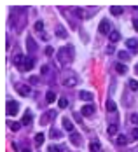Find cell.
<instances>
[{"mask_svg":"<svg viewBox=\"0 0 138 152\" xmlns=\"http://www.w3.org/2000/svg\"><path fill=\"white\" fill-rule=\"evenodd\" d=\"M77 82H79V77H77L74 72L67 70V72L63 74V81H61V84H63V86H67V88H74Z\"/></svg>","mask_w":138,"mask_h":152,"instance_id":"1","label":"cell"},{"mask_svg":"<svg viewBox=\"0 0 138 152\" xmlns=\"http://www.w3.org/2000/svg\"><path fill=\"white\" fill-rule=\"evenodd\" d=\"M72 47H61L60 51H58V60L63 63V65H67V63H70L72 61Z\"/></svg>","mask_w":138,"mask_h":152,"instance_id":"2","label":"cell"},{"mask_svg":"<svg viewBox=\"0 0 138 152\" xmlns=\"http://www.w3.org/2000/svg\"><path fill=\"white\" fill-rule=\"evenodd\" d=\"M33 65H35V60H33V56H26V58H25V61H23V65L19 67V70H23V72H28V70H32V68H33Z\"/></svg>","mask_w":138,"mask_h":152,"instance_id":"3","label":"cell"},{"mask_svg":"<svg viewBox=\"0 0 138 152\" xmlns=\"http://www.w3.org/2000/svg\"><path fill=\"white\" fill-rule=\"evenodd\" d=\"M112 25L109 23V19H103L102 23H100V26H98V32L100 33H103V35H109L110 32H112V28H110Z\"/></svg>","mask_w":138,"mask_h":152,"instance_id":"4","label":"cell"},{"mask_svg":"<svg viewBox=\"0 0 138 152\" xmlns=\"http://www.w3.org/2000/svg\"><path fill=\"white\" fill-rule=\"evenodd\" d=\"M18 109H19L18 102H14V100H9L7 102V114L9 116H16L18 114Z\"/></svg>","mask_w":138,"mask_h":152,"instance_id":"5","label":"cell"},{"mask_svg":"<svg viewBox=\"0 0 138 152\" xmlns=\"http://www.w3.org/2000/svg\"><path fill=\"white\" fill-rule=\"evenodd\" d=\"M54 117H56V112H54V110H47V112L42 116V119H40V121H42V124H47V123H49V119H54Z\"/></svg>","mask_w":138,"mask_h":152,"instance_id":"6","label":"cell"},{"mask_svg":"<svg viewBox=\"0 0 138 152\" xmlns=\"http://www.w3.org/2000/svg\"><path fill=\"white\" fill-rule=\"evenodd\" d=\"M109 40H110L112 44H116V42H119V40H121V33H119L117 30H112V32L109 33Z\"/></svg>","mask_w":138,"mask_h":152,"instance_id":"7","label":"cell"},{"mask_svg":"<svg viewBox=\"0 0 138 152\" xmlns=\"http://www.w3.org/2000/svg\"><path fill=\"white\" fill-rule=\"evenodd\" d=\"M93 112H95V107H93V105H84V107L81 109V114H82V116H86V117L93 116Z\"/></svg>","mask_w":138,"mask_h":152,"instance_id":"8","label":"cell"},{"mask_svg":"<svg viewBox=\"0 0 138 152\" xmlns=\"http://www.w3.org/2000/svg\"><path fill=\"white\" fill-rule=\"evenodd\" d=\"M61 123H63V128H65L68 133H74V124H72V121H70L68 117H63Z\"/></svg>","mask_w":138,"mask_h":152,"instance_id":"9","label":"cell"},{"mask_svg":"<svg viewBox=\"0 0 138 152\" xmlns=\"http://www.w3.org/2000/svg\"><path fill=\"white\" fill-rule=\"evenodd\" d=\"M70 142H72L74 145H77V147H79V145L82 144V138H81V135H77V133L74 131V133H70Z\"/></svg>","mask_w":138,"mask_h":152,"instance_id":"10","label":"cell"},{"mask_svg":"<svg viewBox=\"0 0 138 152\" xmlns=\"http://www.w3.org/2000/svg\"><path fill=\"white\" fill-rule=\"evenodd\" d=\"M26 46H28V53H30V54H33V53H35V49H37V44H35V40H33L32 37H28Z\"/></svg>","mask_w":138,"mask_h":152,"instance_id":"11","label":"cell"},{"mask_svg":"<svg viewBox=\"0 0 138 152\" xmlns=\"http://www.w3.org/2000/svg\"><path fill=\"white\" fill-rule=\"evenodd\" d=\"M126 46H128L133 53H138V42L135 39H128V40H126Z\"/></svg>","mask_w":138,"mask_h":152,"instance_id":"12","label":"cell"},{"mask_svg":"<svg viewBox=\"0 0 138 152\" xmlns=\"http://www.w3.org/2000/svg\"><path fill=\"white\" fill-rule=\"evenodd\" d=\"M79 98H81V100H84V102H91L95 96H93L89 91H81V93H79Z\"/></svg>","mask_w":138,"mask_h":152,"instance_id":"13","label":"cell"},{"mask_svg":"<svg viewBox=\"0 0 138 152\" xmlns=\"http://www.w3.org/2000/svg\"><path fill=\"white\" fill-rule=\"evenodd\" d=\"M114 68H116V72H117V74H123V75L128 72V68H126V65H124V63H116V65H114Z\"/></svg>","mask_w":138,"mask_h":152,"instance_id":"14","label":"cell"},{"mask_svg":"<svg viewBox=\"0 0 138 152\" xmlns=\"http://www.w3.org/2000/svg\"><path fill=\"white\" fill-rule=\"evenodd\" d=\"M105 107H107V110H109V112H112V114H114V112L117 110V107H116V102H114V100H110V98L107 100Z\"/></svg>","mask_w":138,"mask_h":152,"instance_id":"15","label":"cell"},{"mask_svg":"<svg viewBox=\"0 0 138 152\" xmlns=\"http://www.w3.org/2000/svg\"><path fill=\"white\" fill-rule=\"evenodd\" d=\"M100 149H102V145H100L98 140H93V142L89 144V151L91 152H100Z\"/></svg>","mask_w":138,"mask_h":152,"instance_id":"16","label":"cell"},{"mask_svg":"<svg viewBox=\"0 0 138 152\" xmlns=\"http://www.w3.org/2000/svg\"><path fill=\"white\" fill-rule=\"evenodd\" d=\"M25 58H26V56H23V54H16V56L12 58V63H14V65H18V67H21V65H23V61H25Z\"/></svg>","mask_w":138,"mask_h":152,"instance_id":"17","label":"cell"},{"mask_svg":"<svg viewBox=\"0 0 138 152\" xmlns=\"http://www.w3.org/2000/svg\"><path fill=\"white\" fill-rule=\"evenodd\" d=\"M16 89H18V93H19L21 96H26V95H30V88H28V86H18Z\"/></svg>","mask_w":138,"mask_h":152,"instance_id":"18","label":"cell"},{"mask_svg":"<svg viewBox=\"0 0 138 152\" xmlns=\"http://www.w3.org/2000/svg\"><path fill=\"white\" fill-rule=\"evenodd\" d=\"M44 140H46V137H44L42 133H37V135H35V140H33V142H35V145H37V147H40V145L44 144Z\"/></svg>","mask_w":138,"mask_h":152,"instance_id":"19","label":"cell"},{"mask_svg":"<svg viewBox=\"0 0 138 152\" xmlns=\"http://www.w3.org/2000/svg\"><path fill=\"white\" fill-rule=\"evenodd\" d=\"M54 100H56V93H54V91H47V93H46V102H47V103H53Z\"/></svg>","mask_w":138,"mask_h":152,"instance_id":"20","label":"cell"},{"mask_svg":"<svg viewBox=\"0 0 138 152\" xmlns=\"http://www.w3.org/2000/svg\"><path fill=\"white\" fill-rule=\"evenodd\" d=\"M110 12H112L114 16H121V14H123V7H119V5H112V7H110Z\"/></svg>","mask_w":138,"mask_h":152,"instance_id":"21","label":"cell"},{"mask_svg":"<svg viewBox=\"0 0 138 152\" xmlns=\"http://www.w3.org/2000/svg\"><path fill=\"white\" fill-rule=\"evenodd\" d=\"M32 123V114L30 112H26L25 116H23V119H21V124H25V126H28Z\"/></svg>","mask_w":138,"mask_h":152,"instance_id":"22","label":"cell"},{"mask_svg":"<svg viewBox=\"0 0 138 152\" xmlns=\"http://www.w3.org/2000/svg\"><path fill=\"white\" fill-rule=\"evenodd\" d=\"M128 82H130V89H131V91H137L138 89V81L137 79H130Z\"/></svg>","mask_w":138,"mask_h":152,"instance_id":"23","label":"cell"},{"mask_svg":"<svg viewBox=\"0 0 138 152\" xmlns=\"http://www.w3.org/2000/svg\"><path fill=\"white\" fill-rule=\"evenodd\" d=\"M56 35H58V37H61V39H67V32H65L61 26H56Z\"/></svg>","mask_w":138,"mask_h":152,"instance_id":"24","label":"cell"},{"mask_svg":"<svg viewBox=\"0 0 138 152\" xmlns=\"http://www.w3.org/2000/svg\"><path fill=\"white\" fill-rule=\"evenodd\" d=\"M117 56H119V60H123V61H128V60H130V54H128L126 51H119Z\"/></svg>","mask_w":138,"mask_h":152,"instance_id":"25","label":"cell"},{"mask_svg":"<svg viewBox=\"0 0 138 152\" xmlns=\"http://www.w3.org/2000/svg\"><path fill=\"white\" fill-rule=\"evenodd\" d=\"M49 135H51V137H54V138H61V131H60V130H56V128H51Z\"/></svg>","mask_w":138,"mask_h":152,"instance_id":"26","label":"cell"},{"mask_svg":"<svg viewBox=\"0 0 138 152\" xmlns=\"http://www.w3.org/2000/svg\"><path fill=\"white\" fill-rule=\"evenodd\" d=\"M117 130H119V126H117V124H110L107 131H109V135H116V133H117Z\"/></svg>","mask_w":138,"mask_h":152,"instance_id":"27","label":"cell"},{"mask_svg":"<svg viewBox=\"0 0 138 152\" xmlns=\"http://www.w3.org/2000/svg\"><path fill=\"white\" fill-rule=\"evenodd\" d=\"M117 144H119V145H126V144H128V138H126L124 135H119V137H117Z\"/></svg>","mask_w":138,"mask_h":152,"instance_id":"28","label":"cell"},{"mask_svg":"<svg viewBox=\"0 0 138 152\" xmlns=\"http://www.w3.org/2000/svg\"><path fill=\"white\" fill-rule=\"evenodd\" d=\"M9 128H11L12 131H18L21 126H19V123H14V121H11V123H9Z\"/></svg>","mask_w":138,"mask_h":152,"instance_id":"29","label":"cell"},{"mask_svg":"<svg viewBox=\"0 0 138 152\" xmlns=\"http://www.w3.org/2000/svg\"><path fill=\"white\" fill-rule=\"evenodd\" d=\"M33 28H35V30H37V32H42V30H44V23H42V21H37V23H35V26H33Z\"/></svg>","mask_w":138,"mask_h":152,"instance_id":"30","label":"cell"},{"mask_svg":"<svg viewBox=\"0 0 138 152\" xmlns=\"http://www.w3.org/2000/svg\"><path fill=\"white\" fill-rule=\"evenodd\" d=\"M68 107V100L67 98H60V109H65Z\"/></svg>","mask_w":138,"mask_h":152,"instance_id":"31","label":"cell"},{"mask_svg":"<svg viewBox=\"0 0 138 152\" xmlns=\"http://www.w3.org/2000/svg\"><path fill=\"white\" fill-rule=\"evenodd\" d=\"M130 121H131L133 124H138V114H131V117H130Z\"/></svg>","mask_w":138,"mask_h":152,"instance_id":"32","label":"cell"},{"mask_svg":"<svg viewBox=\"0 0 138 152\" xmlns=\"http://www.w3.org/2000/svg\"><path fill=\"white\" fill-rule=\"evenodd\" d=\"M131 137H133V140H138V128L131 130Z\"/></svg>","mask_w":138,"mask_h":152,"instance_id":"33","label":"cell"},{"mask_svg":"<svg viewBox=\"0 0 138 152\" xmlns=\"http://www.w3.org/2000/svg\"><path fill=\"white\" fill-rule=\"evenodd\" d=\"M53 53H54V49H53L51 46H47V47H46V54H47V56H53Z\"/></svg>","mask_w":138,"mask_h":152,"instance_id":"34","label":"cell"},{"mask_svg":"<svg viewBox=\"0 0 138 152\" xmlns=\"http://www.w3.org/2000/svg\"><path fill=\"white\" fill-rule=\"evenodd\" d=\"M60 151H61V149L56 147V145H51V147H49V152H60Z\"/></svg>","mask_w":138,"mask_h":152,"instance_id":"35","label":"cell"},{"mask_svg":"<svg viewBox=\"0 0 138 152\" xmlns=\"http://www.w3.org/2000/svg\"><path fill=\"white\" fill-rule=\"evenodd\" d=\"M30 82H32V84H39V77H35V75L30 77Z\"/></svg>","mask_w":138,"mask_h":152,"instance_id":"36","label":"cell"},{"mask_svg":"<svg viewBox=\"0 0 138 152\" xmlns=\"http://www.w3.org/2000/svg\"><path fill=\"white\" fill-rule=\"evenodd\" d=\"M40 72H42V74H44V75H46V74H47V72H49V67H47V65H44V67H42V70H40Z\"/></svg>","mask_w":138,"mask_h":152,"instance_id":"37","label":"cell"},{"mask_svg":"<svg viewBox=\"0 0 138 152\" xmlns=\"http://www.w3.org/2000/svg\"><path fill=\"white\" fill-rule=\"evenodd\" d=\"M133 28L138 32V19H133Z\"/></svg>","mask_w":138,"mask_h":152,"instance_id":"38","label":"cell"},{"mask_svg":"<svg viewBox=\"0 0 138 152\" xmlns=\"http://www.w3.org/2000/svg\"><path fill=\"white\" fill-rule=\"evenodd\" d=\"M75 14H77V16H81V18H82V11H81V9H75Z\"/></svg>","mask_w":138,"mask_h":152,"instance_id":"39","label":"cell"},{"mask_svg":"<svg viewBox=\"0 0 138 152\" xmlns=\"http://www.w3.org/2000/svg\"><path fill=\"white\" fill-rule=\"evenodd\" d=\"M23 152H32L30 149H23Z\"/></svg>","mask_w":138,"mask_h":152,"instance_id":"40","label":"cell"},{"mask_svg":"<svg viewBox=\"0 0 138 152\" xmlns=\"http://www.w3.org/2000/svg\"><path fill=\"white\" fill-rule=\"evenodd\" d=\"M135 72H137V74H138V65H137V67H135Z\"/></svg>","mask_w":138,"mask_h":152,"instance_id":"41","label":"cell"}]
</instances>
